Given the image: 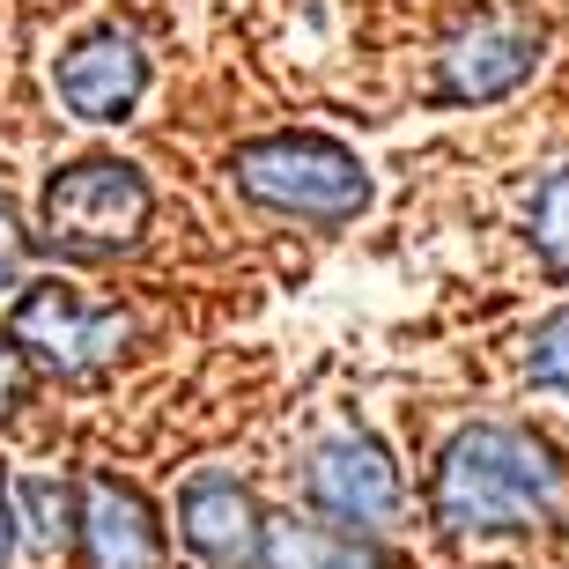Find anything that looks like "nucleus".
<instances>
[{
  "label": "nucleus",
  "instance_id": "nucleus-1",
  "mask_svg": "<svg viewBox=\"0 0 569 569\" xmlns=\"http://www.w3.org/2000/svg\"><path fill=\"white\" fill-rule=\"evenodd\" d=\"M429 510L459 540L532 532L562 510V459L548 437L518 422H473L443 443L437 473H429Z\"/></svg>",
  "mask_w": 569,
  "mask_h": 569
},
{
  "label": "nucleus",
  "instance_id": "nucleus-2",
  "mask_svg": "<svg viewBox=\"0 0 569 569\" xmlns=\"http://www.w3.org/2000/svg\"><path fill=\"white\" fill-rule=\"evenodd\" d=\"M230 170L259 208L318 222V230L356 222V214L370 208V170L340 141H326V133H267V141H244Z\"/></svg>",
  "mask_w": 569,
  "mask_h": 569
},
{
  "label": "nucleus",
  "instance_id": "nucleus-3",
  "mask_svg": "<svg viewBox=\"0 0 569 569\" xmlns=\"http://www.w3.org/2000/svg\"><path fill=\"white\" fill-rule=\"evenodd\" d=\"M156 192L119 156H82L44 186V244L60 259H119L148 237Z\"/></svg>",
  "mask_w": 569,
  "mask_h": 569
},
{
  "label": "nucleus",
  "instance_id": "nucleus-4",
  "mask_svg": "<svg viewBox=\"0 0 569 569\" xmlns=\"http://www.w3.org/2000/svg\"><path fill=\"white\" fill-rule=\"evenodd\" d=\"M8 340H16L22 362H44L60 378H89V370L119 362V348L133 340V318L119 303H97V296L67 289V281H30L16 296Z\"/></svg>",
  "mask_w": 569,
  "mask_h": 569
},
{
  "label": "nucleus",
  "instance_id": "nucleus-5",
  "mask_svg": "<svg viewBox=\"0 0 569 569\" xmlns=\"http://www.w3.org/2000/svg\"><path fill=\"white\" fill-rule=\"evenodd\" d=\"M303 496L326 526L356 532V540H378V532L400 526V466L378 437L362 429H333V437L311 443L303 459Z\"/></svg>",
  "mask_w": 569,
  "mask_h": 569
},
{
  "label": "nucleus",
  "instance_id": "nucleus-6",
  "mask_svg": "<svg viewBox=\"0 0 569 569\" xmlns=\"http://www.w3.org/2000/svg\"><path fill=\"white\" fill-rule=\"evenodd\" d=\"M74 548L82 569H163V526L133 481L89 473L74 488Z\"/></svg>",
  "mask_w": 569,
  "mask_h": 569
},
{
  "label": "nucleus",
  "instance_id": "nucleus-7",
  "mask_svg": "<svg viewBox=\"0 0 569 569\" xmlns=\"http://www.w3.org/2000/svg\"><path fill=\"white\" fill-rule=\"evenodd\" d=\"M532 67H540V30L518 16H481L437 52V97L443 104H488V97H510Z\"/></svg>",
  "mask_w": 569,
  "mask_h": 569
},
{
  "label": "nucleus",
  "instance_id": "nucleus-8",
  "mask_svg": "<svg viewBox=\"0 0 569 569\" xmlns=\"http://www.w3.org/2000/svg\"><path fill=\"white\" fill-rule=\"evenodd\" d=\"M178 532H186V548L208 569H259L267 510H259V496L237 481V473L208 466V473H192L186 496H178Z\"/></svg>",
  "mask_w": 569,
  "mask_h": 569
},
{
  "label": "nucleus",
  "instance_id": "nucleus-9",
  "mask_svg": "<svg viewBox=\"0 0 569 569\" xmlns=\"http://www.w3.org/2000/svg\"><path fill=\"white\" fill-rule=\"evenodd\" d=\"M60 104L74 111V119H97V127H111V119H127L133 104H141L148 89V52L133 30H89L74 52H60Z\"/></svg>",
  "mask_w": 569,
  "mask_h": 569
},
{
  "label": "nucleus",
  "instance_id": "nucleus-10",
  "mask_svg": "<svg viewBox=\"0 0 569 569\" xmlns=\"http://www.w3.org/2000/svg\"><path fill=\"white\" fill-rule=\"evenodd\" d=\"M259 569H392V555L378 540L326 526V518H267Z\"/></svg>",
  "mask_w": 569,
  "mask_h": 569
},
{
  "label": "nucleus",
  "instance_id": "nucleus-11",
  "mask_svg": "<svg viewBox=\"0 0 569 569\" xmlns=\"http://www.w3.org/2000/svg\"><path fill=\"white\" fill-rule=\"evenodd\" d=\"M532 244L548 252V267L569 274V163H555L540 186H532Z\"/></svg>",
  "mask_w": 569,
  "mask_h": 569
},
{
  "label": "nucleus",
  "instance_id": "nucleus-12",
  "mask_svg": "<svg viewBox=\"0 0 569 569\" xmlns=\"http://www.w3.org/2000/svg\"><path fill=\"white\" fill-rule=\"evenodd\" d=\"M526 378L540 385V392H562V400H569V303L532 326V340H526Z\"/></svg>",
  "mask_w": 569,
  "mask_h": 569
},
{
  "label": "nucleus",
  "instance_id": "nucleus-13",
  "mask_svg": "<svg viewBox=\"0 0 569 569\" xmlns=\"http://www.w3.org/2000/svg\"><path fill=\"white\" fill-rule=\"evenodd\" d=\"M16 496H22V510H30V526H38L44 548H52L60 532H74V488H60V481H44V473H30Z\"/></svg>",
  "mask_w": 569,
  "mask_h": 569
},
{
  "label": "nucleus",
  "instance_id": "nucleus-14",
  "mask_svg": "<svg viewBox=\"0 0 569 569\" xmlns=\"http://www.w3.org/2000/svg\"><path fill=\"white\" fill-rule=\"evenodd\" d=\"M22 222H16V200H8V186H0V296L22 289Z\"/></svg>",
  "mask_w": 569,
  "mask_h": 569
},
{
  "label": "nucleus",
  "instance_id": "nucleus-15",
  "mask_svg": "<svg viewBox=\"0 0 569 569\" xmlns=\"http://www.w3.org/2000/svg\"><path fill=\"white\" fill-rule=\"evenodd\" d=\"M30 400V362L16 356V340H0V422Z\"/></svg>",
  "mask_w": 569,
  "mask_h": 569
},
{
  "label": "nucleus",
  "instance_id": "nucleus-16",
  "mask_svg": "<svg viewBox=\"0 0 569 569\" xmlns=\"http://www.w3.org/2000/svg\"><path fill=\"white\" fill-rule=\"evenodd\" d=\"M16 562V503H8V488H0V569Z\"/></svg>",
  "mask_w": 569,
  "mask_h": 569
}]
</instances>
